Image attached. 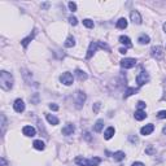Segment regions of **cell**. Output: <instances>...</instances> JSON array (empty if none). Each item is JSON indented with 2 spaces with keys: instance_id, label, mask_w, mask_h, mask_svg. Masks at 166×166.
Instances as JSON below:
<instances>
[{
  "instance_id": "obj_31",
  "label": "cell",
  "mask_w": 166,
  "mask_h": 166,
  "mask_svg": "<svg viewBox=\"0 0 166 166\" xmlns=\"http://www.w3.org/2000/svg\"><path fill=\"white\" fill-rule=\"evenodd\" d=\"M69 22H70L73 26H75V25H77V23H78V20L75 18V17L71 16V17H69Z\"/></svg>"
},
{
  "instance_id": "obj_20",
  "label": "cell",
  "mask_w": 166,
  "mask_h": 166,
  "mask_svg": "<svg viewBox=\"0 0 166 166\" xmlns=\"http://www.w3.org/2000/svg\"><path fill=\"white\" fill-rule=\"evenodd\" d=\"M138 42L140 44H148L150 42V38L148 37V35H146V34H143V35H140L139 37V39H138Z\"/></svg>"
},
{
  "instance_id": "obj_33",
  "label": "cell",
  "mask_w": 166,
  "mask_h": 166,
  "mask_svg": "<svg viewBox=\"0 0 166 166\" xmlns=\"http://www.w3.org/2000/svg\"><path fill=\"white\" fill-rule=\"evenodd\" d=\"M129 140L131 141V143H138L139 139H138V136H134V135H130V136H129Z\"/></svg>"
},
{
  "instance_id": "obj_21",
  "label": "cell",
  "mask_w": 166,
  "mask_h": 166,
  "mask_svg": "<svg viewBox=\"0 0 166 166\" xmlns=\"http://www.w3.org/2000/svg\"><path fill=\"white\" fill-rule=\"evenodd\" d=\"M46 117H47V121L51 125H59V118H56L55 116H52V114H46Z\"/></svg>"
},
{
  "instance_id": "obj_36",
  "label": "cell",
  "mask_w": 166,
  "mask_h": 166,
  "mask_svg": "<svg viewBox=\"0 0 166 166\" xmlns=\"http://www.w3.org/2000/svg\"><path fill=\"white\" fill-rule=\"evenodd\" d=\"M146 152L148 153V155H153V153H155V149H153L152 147H149V148H147L146 149Z\"/></svg>"
},
{
  "instance_id": "obj_35",
  "label": "cell",
  "mask_w": 166,
  "mask_h": 166,
  "mask_svg": "<svg viewBox=\"0 0 166 166\" xmlns=\"http://www.w3.org/2000/svg\"><path fill=\"white\" fill-rule=\"evenodd\" d=\"M49 109H51V110H59V105H56V104H49Z\"/></svg>"
},
{
  "instance_id": "obj_38",
  "label": "cell",
  "mask_w": 166,
  "mask_h": 166,
  "mask_svg": "<svg viewBox=\"0 0 166 166\" xmlns=\"http://www.w3.org/2000/svg\"><path fill=\"white\" fill-rule=\"evenodd\" d=\"M99 107H100V104H99V102H96V104H95V108H93V112H95V113H97Z\"/></svg>"
},
{
  "instance_id": "obj_15",
  "label": "cell",
  "mask_w": 166,
  "mask_h": 166,
  "mask_svg": "<svg viewBox=\"0 0 166 166\" xmlns=\"http://www.w3.org/2000/svg\"><path fill=\"white\" fill-rule=\"evenodd\" d=\"M147 118V114L144 110H136L135 112V119L136 121H143Z\"/></svg>"
},
{
  "instance_id": "obj_10",
  "label": "cell",
  "mask_w": 166,
  "mask_h": 166,
  "mask_svg": "<svg viewBox=\"0 0 166 166\" xmlns=\"http://www.w3.org/2000/svg\"><path fill=\"white\" fill-rule=\"evenodd\" d=\"M153 130H155V126L152 125V123H149V125H146V126H143V127L140 129V132H141V135H149V134H152L153 132Z\"/></svg>"
},
{
  "instance_id": "obj_28",
  "label": "cell",
  "mask_w": 166,
  "mask_h": 166,
  "mask_svg": "<svg viewBox=\"0 0 166 166\" xmlns=\"http://www.w3.org/2000/svg\"><path fill=\"white\" fill-rule=\"evenodd\" d=\"M83 25L86 26V28H88V29H92L93 28V21L86 18V20H83Z\"/></svg>"
},
{
  "instance_id": "obj_17",
  "label": "cell",
  "mask_w": 166,
  "mask_h": 166,
  "mask_svg": "<svg viewBox=\"0 0 166 166\" xmlns=\"http://www.w3.org/2000/svg\"><path fill=\"white\" fill-rule=\"evenodd\" d=\"M34 37H35V30H34V31H32V32H31V34H30V35H29V37H28V38H25V39H22V46H23V47H25V48H26V47H28V46H29V43H30V42H31V40H32V39H34Z\"/></svg>"
},
{
  "instance_id": "obj_9",
  "label": "cell",
  "mask_w": 166,
  "mask_h": 166,
  "mask_svg": "<svg viewBox=\"0 0 166 166\" xmlns=\"http://www.w3.org/2000/svg\"><path fill=\"white\" fill-rule=\"evenodd\" d=\"M86 101V93L82 91L77 92V108H82V104Z\"/></svg>"
},
{
  "instance_id": "obj_6",
  "label": "cell",
  "mask_w": 166,
  "mask_h": 166,
  "mask_svg": "<svg viewBox=\"0 0 166 166\" xmlns=\"http://www.w3.org/2000/svg\"><path fill=\"white\" fill-rule=\"evenodd\" d=\"M136 65V60L135 59H123L121 60V66L123 69H131Z\"/></svg>"
},
{
  "instance_id": "obj_26",
  "label": "cell",
  "mask_w": 166,
  "mask_h": 166,
  "mask_svg": "<svg viewBox=\"0 0 166 166\" xmlns=\"http://www.w3.org/2000/svg\"><path fill=\"white\" fill-rule=\"evenodd\" d=\"M102 127H104V121L102 119H99L97 122H96V125H95V127H93V130H95L96 132H100Z\"/></svg>"
},
{
  "instance_id": "obj_25",
  "label": "cell",
  "mask_w": 166,
  "mask_h": 166,
  "mask_svg": "<svg viewBox=\"0 0 166 166\" xmlns=\"http://www.w3.org/2000/svg\"><path fill=\"white\" fill-rule=\"evenodd\" d=\"M74 46H75V39L73 37H69L68 39H66V42H65V47L66 48H71Z\"/></svg>"
},
{
  "instance_id": "obj_8",
  "label": "cell",
  "mask_w": 166,
  "mask_h": 166,
  "mask_svg": "<svg viewBox=\"0 0 166 166\" xmlns=\"http://www.w3.org/2000/svg\"><path fill=\"white\" fill-rule=\"evenodd\" d=\"M13 108H14V110H16L17 113H22V112L25 110V102L21 100V99H17V100L14 101V104H13Z\"/></svg>"
},
{
  "instance_id": "obj_39",
  "label": "cell",
  "mask_w": 166,
  "mask_h": 166,
  "mask_svg": "<svg viewBox=\"0 0 166 166\" xmlns=\"http://www.w3.org/2000/svg\"><path fill=\"white\" fill-rule=\"evenodd\" d=\"M132 166H146L143 164V162H134V164H132Z\"/></svg>"
},
{
  "instance_id": "obj_1",
  "label": "cell",
  "mask_w": 166,
  "mask_h": 166,
  "mask_svg": "<svg viewBox=\"0 0 166 166\" xmlns=\"http://www.w3.org/2000/svg\"><path fill=\"white\" fill-rule=\"evenodd\" d=\"M0 86L5 91H9L13 87V77H12L11 73H8L5 70L0 71Z\"/></svg>"
},
{
  "instance_id": "obj_40",
  "label": "cell",
  "mask_w": 166,
  "mask_h": 166,
  "mask_svg": "<svg viewBox=\"0 0 166 166\" xmlns=\"http://www.w3.org/2000/svg\"><path fill=\"white\" fill-rule=\"evenodd\" d=\"M48 7H49V3H43L42 4V8H44V9H47Z\"/></svg>"
},
{
  "instance_id": "obj_22",
  "label": "cell",
  "mask_w": 166,
  "mask_h": 166,
  "mask_svg": "<svg viewBox=\"0 0 166 166\" xmlns=\"http://www.w3.org/2000/svg\"><path fill=\"white\" fill-rule=\"evenodd\" d=\"M136 92H138V90L135 88V87H129V88L126 90V92H125V95H123V97H125V99H127L129 96L134 95V93H136Z\"/></svg>"
},
{
  "instance_id": "obj_37",
  "label": "cell",
  "mask_w": 166,
  "mask_h": 166,
  "mask_svg": "<svg viewBox=\"0 0 166 166\" xmlns=\"http://www.w3.org/2000/svg\"><path fill=\"white\" fill-rule=\"evenodd\" d=\"M0 162H1V166H8V162H7V160H5L4 157L0 158Z\"/></svg>"
},
{
  "instance_id": "obj_27",
  "label": "cell",
  "mask_w": 166,
  "mask_h": 166,
  "mask_svg": "<svg viewBox=\"0 0 166 166\" xmlns=\"http://www.w3.org/2000/svg\"><path fill=\"white\" fill-rule=\"evenodd\" d=\"M113 158L116 160V161H122V160H125V153L121 152V150H118V152H116L113 155Z\"/></svg>"
},
{
  "instance_id": "obj_2",
  "label": "cell",
  "mask_w": 166,
  "mask_h": 166,
  "mask_svg": "<svg viewBox=\"0 0 166 166\" xmlns=\"http://www.w3.org/2000/svg\"><path fill=\"white\" fill-rule=\"evenodd\" d=\"M97 48H102V49H107V51L110 49V48L108 47L105 43H100V42H91V43H90V47H88V51H87L86 59H91Z\"/></svg>"
},
{
  "instance_id": "obj_32",
  "label": "cell",
  "mask_w": 166,
  "mask_h": 166,
  "mask_svg": "<svg viewBox=\"0 0 166 166\" xmlns=\"http://www.w3.org/2000/svg\"><path fill=\"white\" fill-rule=\"evenodd\" d=\"M146 108V102L144 101H139L138 102V110H143Z\"/></svg>"
},
{
  "instance_id": "obj_16",
  "label": "cell",
  "mask_w": 166,
  "mask_h": 166,
  "mask_svg": "<svg viewBox=\"0 0 166 166\" xmlns=\"http://www.w3.org/2000/svg\"><path fill=\"white\" fill-rule=\"evenodd\" d=\"M114 132H116V130H114V127H108V129H107V131L104 132V138L107 139V140H109V139L113 138Z\"/></svg>"
},
{
  "instance_id": "obj_7",
  "label": "cell",
  "mask_w": 166,
  "mask_h": 166,
  "mask_svg": "<svg viewBox=\"0 0 166 166\" xmlns=\"http://www.w3.org/2000/svg\"><path fill=\"white\" fill-rule=\"evenodd\" d=\"M130 18L134 23H136V25H140L141 23V16L140 13H139L138 11H131V13H130Z\"/></svg>"
},
{
  "instance_id": "obj_11",
  "label": "cell",
  "mask_w": 166,
  "mask_h": 166,
  "mask_svg": "<svg viewBox=\"0 0 166 166\" xmlns=\"http://www.w3.org/2000/svg\"><path fill=\"white\" fill-rule=\"evenodd\" d=\"M22 132H23V135H26V136H35L37 130L32 127V126H25V127L22 129Z\"/></svg>"
},
{
  "instance_id": "obj_24",
  "label": "cell",
  "mask_w": 166,
  "mask_h": 166,
  "mask_svg": "<svg viewBox=\"0 0 166 166\" xmlns=\"http://www.w3.org/2000/svg\"><path fill=\"white\" fill-rule=\"evenodd\" d=\"M32 146H34L35 149H38V150H43L44 149V143L42 140H35L34 143H32Z\"/></svg>"
},
{
  "instance_id": "obj_18",
  "label": "cell",
  "mask_w": 166,
  "mask_h": 166,
  "mask_svg": "<svg viewBox=\"0 0 166 166\" xmlns=\"http://www.w3.org/2000/svg\"><path fill=\"white\" fill-rule=\"evenodd\" d=\"M117 28L118 29H126L127 28V20L126 18H119L118 21H117Z\"/></svg>"
},
{
  "instance_id": "obj_19",
  "label": "cell",
  "mask_w": 166,
  "mask_h": 166,
  "mask_svg": "<svg viewBox=\"0 0 166 166\" xmlns=\"http://www.w3.org/2000/svg\"><path fill=\"white\" fill-rule=\"evenodd\" d=\"M75 164H78L79 166H88V160L83 158V157H77L75 158Z\"/></svg>"
},
{
  "instance_id": "obj_14",
  "label": "cell",
  "mask_w": 166,
  "mask_h": 166,
  "mask_svg": "<svg viewBox=\"0 0 166 166\" xmlns=\"http://www.w3.org/2000/svg\"><path fill=\"white\" fill-rule=\"evenodd\" d=\"M119 42L122 44H125L126 47H132V43H131V40H130V38L129 37H125V35H121L119 37Z\"/></svg>"
},
{
  "instance_id": "obj_41",
  "label": "cell",
  "mask_w": 166,
  "mask_h": 166,
  "mask_svg": "<svg viewBox=\"0 0 166 166\" xmlns=\"http://www.w3.org/2000/svg\"><path fill=\"white\" fill-rule=\"evenodd\" d=\"M119 52H121V53H127V49H126V48H121Z\"/></svg>"
},
{
  "instance_id": "obj_34",
  "label": "cell",
  "mask_w": 166,
  "mask_h": 166,
  "mask_svg": "<svg viewBox=\"0 0 166 166\" xmlns=\"http://www.w3.org/2000/svg\"><path fill=\"white\" fill-rule=\"evenodd\" d=\"M5 116L4 114H1V127H3V132H4V130H5Z\"/></svg>"
},
{
  "instance_id": "obj_3",
  "label": "cell",
  "mask_w": 166,
  "mask_h": 166,
  "mask_svg": "<svg viewBox=\"0 0 166 166\" xmlns=\"http://www.w3.org/2000/svg\"><path fill=\"white\" fill-rule=\"evenodd\" d=\"M150 55L155 57L156 60H162L165 56V52H164V48L161 46H156L150 49Z\"/></svg>"
},
{
  "instance_id": "obj_42",
  "label": "cell",
  "mask_w": 166,
  "mask_h": 166,
  "mask_svg": "<svg viewBox=\"0 0 166 166\" xmlns=\"http://www.w3.org/2000/svg\"><path fill=\"white\" fill-rule=\"evenodd\" d=\"M162 132H164V135H166V126L164 127V130H162Z\"/></svg>"
},
{
  "instance_id": "obj_23",
  "label": "cell",
  "mask_w": 166,
  "mask_h": 166,
  "mask_svg": "<svg viewBox=\"0 0 166 166\" xmlns=\"http://www.w3.org/2000/svg\"><path fill=\"white\" fill-rule=\"evenodd\" d=\"M100 162H101L100 157H93V158L88 160V166H99Z\"/></svg>"
},
{
  "instance_id": "obj_29",
  "label": "cell",
  "mask_w": 166,
  "mask_h": 166,
  "mask_svg": "<svg viewBox=\"0 0 166 166\" xmlns=\"http://www.w3.org/2000/svg\"><path fill=\"white\" fill-rule=\"evenodd\" d=\"M157 117H158L160 119H165L166 118V110H160L158 113H157Z\"/></svg>"
},
{
  "instance_id": "obj_4",
  "label": "cell",
  "mask_w": 166,
  "mask_h": 166,
  "mask_svg": "<svg viewBox=\"0 0 166 166\" xmlns=\"http://www.w3.org/2000/svg\"><path fill=\"white\" fill-rule=\"evenodd\" d=\"M148 81H149V75H148V73L146 70H141L140 73L138 74V77H136V83H138V86H143L144 83H147Z\"/></svg>"
},
{
  "instance_id": "obj_43",
  "label": "cell",
  "mask_w": 166,
  "mask_h": 166,
  "mask_svg": "<svg viewBox=\"0 0 166 166\" xmlns=\"http://www.w3.org/2000/svg\"><path fill=\"white\" fill-rule=\"evenodd\" d=\"M164 30H165V32H166V22L164 23Z\"/></svg>"
},
{
  "instance_id": "obj_30",
  "label": "cell",
  "mask_w": 166,
  "mask_h": 166,
  "mask_svg": "<svg viewBox=\"0 0 166 166\" xmlns=\"http://www.w3.org/2000/svg\"><path fill=\"white\" fill-rule=\"evenodd\" d=\"M68 5H69V8H70V11H71V12H75V11H77V4H75L74 1L68 3Z\"/></svg>"
},
{
  "instance_id": "obj_5",
  "label": "cell",
  "mask_w": 166,
  "mask_h": 166,
  "mask_svg": "<svg viewBox=\"0 0 166 166\" xmlns=\"http://www.w3.org/2000/svg\"><path fill=\"white\" fill-rule=\"evenodd\" d=\"M60 81H61V83L62 84H65V86H70V84H73V81H74V78H73V75H71L70 73H64L60 77Z\"/></svg>"
},
{
  "instance_id": "obj_12",
  "label": "cell",
  "mask_w": 166,
  "mask_h": 166,
  "mask_svg": "<svg viewBox=\"0 0 166 166\" xmlns=\"http://www.w3.org/2000/svg\"><path fill=\"white\" fill-rule=\"evenodd\" d=\"M74 130H75V127H74L73 123H68V125H66L65 127L62 129V134L68 136V135H71V134H73Z\"/></svg>"
},
{
  "instance_id": "obj_13",
  "label": "cell",
  "mask_w": 166,
  "mask_h": 166,
  "mask_svg": "<svg viewBox=\"0 0 166 166\" xmlns=\"http://www.w3.org/2000/svg\"><path fill=\"white\" fill-rule=\"evenodd\" d=\"M75 74H77V77H78V79L81 81V82H83V81H86L87 78H88V75H87L84 71H82L81 69H77L75 70Z\"/></svg>"
}]
</instances>
